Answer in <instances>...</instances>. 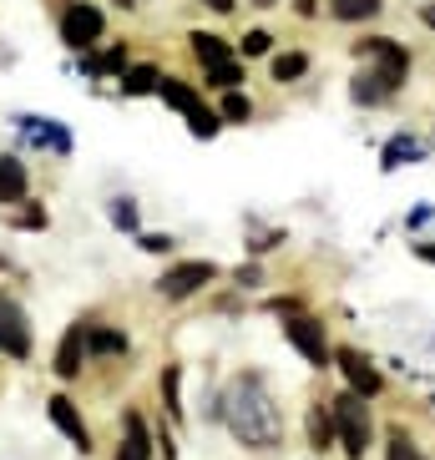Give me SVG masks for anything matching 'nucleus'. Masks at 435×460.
I'll return each instance as SVG.
<instances>
[{"instance_id": "nucleus-1", "label": "nucleus", "mask_w": 435, "mask_h": 460, "mask_svg": "<svg viewBox=\"0 0 435 460\" xmlns=\"http://www.w3.org/2000/svg\"><path fill=\"white\" fill-rule=\"evenodd\" d=\"M223 425L233 430L238 446H253V450H273L284 440V410L273 400L269 379L263 375H233L228 390H223Z\"/></svg>"}, {"instance_id": "nucleus-2", "label": "nucleus", "mask_w": 435, "mask_h": 460, "mask_svg": "<svg viewBox=\"0 0 435 460\" xmlns=\"http://www.w3.org/2000/svg\"><path fill=\"white\" fill-rule=\"evenodd\" d=\"M329 415H334V435H340V446L350 460H365L369 450V400L354 390H340L329 400Z\"/></svg>"}, {"instance_id": "nucleus-3", "label": "nucleus", "mask_w": 435, "mask_h": 460, "mask_svg": "<svg viewBox=\"0 0 435 460\" xmlns=\"http://www.w3.org/2000/svg\"><path fill=\"white\" fill-rule=\"evenodd\" d=\"M157 96H163L173 111H182V122H188V132L198 137V142H213L218 127H223V117H218L213 107H208L203 96L192 92L188 82H177V76H163V86H157Z\"/></svg>"}, {"instance_id": "nucleus-4", "label": "nucleus", "mask_w": 435, "mask_h": 460, "mask_svg": "<svg viewBox=\"0 0 435 460\" xmlns=\"http://www.w3.org/2000/svg\"><path fill=\"white\" fill-rule=\"evenodd\" d=\"M102 31H107V15L96 11L92 0H76V5H67V15H61V41H67L71 51H92V46L102 41Z\"/></svg>"}, {"instance_id": "nucleus-5", "label": "nucleus", "mask_w": 435, "mask_h": 460, "mask_svg": "<svg viewBox=\"0 0 435 460\" xmlns=\"http://www.w3.org/2000/svg\"><path fill=\"white\" fill-rule=\"evenodd\" d=\"M213 279H218L213 258H188V263H173V269L157 279V288H163L167 298H188V294H198L203 284H213Z\"/></svg>"}, {"instance_id": "nucleus-6", "label": "nucleus", "mask_w": 435, "mask_h": 460, "mask_svg": "<svg viewBox=\"0 0 435 460\" xmlns=\"http://www.w3.org/2000/svg\"><path fill=\"white\" fill-rule=\"evenodd\" d=\"M284 339L304 354V359H309L314 369L329 365V339H324V324H319V319H309V314H294V319H284Z\"/></svg>"}, {"instance_id": "nucleus-7", "label": "nucleus", "mask_w": 435, "mask_h": 460, "mask_svg": "<svg viewBox=\"0 0 435 460\" xmlns=\"http://www.w3.org/2000/svg\"><path fill=\"white\" fill-rule=\"evenodd\" d=\"M0 349L11 359H31V324H26V309L15 298L0 294Z\"/></svg>"}, {"instance_id": "nucleus-8", "label": "nucleus", "mask_w": 435, "mask_h": 460, "mask_svg": "<svg viewBox=\"0 0 435 460\" xmlns=\"http://www.w3.org/2000/svg\"><path fill=\"white\" fill-rule=\"evenodd\" d=\"M334 359H340V375H344V385H350L354 394H365V400H369V394H380L385 375L375 369V359H369V354H360V349H340Z\"/></svg>"}, {"instance_id": "nucleus-9", "label": "nucleus", "mask_w": 435, "mask_h": 460, "mask_svg": "<svg viewBox=\"0 0 435 460\" xmlns=\"http://www.w3.org/2000/svg\"><path fill=\"white\" fill-rule=\"evenodd\" d=\"M46 415H51V425H56L61 435H67V440H71L76 450H92V430H86L82 410L71 405L67 394H51V400H46Z\"/></svg>"}, {"instance_id": "nucleus-10", "label": "nucleus", "mask_w": 435, "mask_h": 460, "mask_svg": "<svg viewBox=\"0 0 435 460\" xmlns=\"http://www.w3.org/2000/svg\"><path fill=\"white\" fill-rule=\"evenodd\" d=\"M86 324H71L67 339H61V349H56V375L61 379H76L82 375V359H86Z\"/></svg>"}, {"instance_id": "nucleus-11", "label": "nucleus", "mask_w": 435, "mask_h": 460, "mask_svg": "<svg viewBox=\"0 0 435 460\" xmlns=\"http://www.w3.org/2000/svg\"><path fill=\"white\" fill-rule=\"evenodd\" d=\"M21 132H26L31 142L51 147L56 157H67V152H71V132H67V127H56L51 117H21Z\"/></svg>"}, {"instance_id": "nucleus-12", "label": "nucleus", "mask_w": 435, "mask_h": 460, "mask_svg": "<svg viewBox=\"0 0 435 460\" xmlns=\"http://www.w3.org/2000/svg\"><path fill=\"white\" fill-rule=\"evenodd\" d=\"M425 157V147L415 142L410 132H395L390 142H385V152H380V167L385 172H395V167H405V163H421Z\"/></svg>"}, {"instance_id": "nucleus-13", "label": "nucleus", "mask_w": 435, "mask_h": 460, "mask_svg": "<svg viewBox=\"0 0 435 460\" xmlns=\"http://www.w3.org/2000/svg\"><path fill=\"white\" fill-rule=\"evenodd\" d=\"M192 41V56H198V66H218V61H233V51H228V41L223 36H213V31H192L188 36Z\"/></svg>"}, {"instance_id": "nucleus-14", "label": "nucleus", "mask_w": 435, "mask_h": 460, "mask_svg": "<svg viewBox=\"0 0 435 460\" xmlns=\"http://www.w3.org/2000/svg\"><path fill=\"white\" fill-rule=\"evenodd\" d=\"M31 192V177L15 157H0V203H21Z\"/></svg>"}, {"instance_id": "nucleus-15", "label": "nucleus", "mask_w": 435, "mask_h": 460, "mask_svg": "<svg viewBox=\"0 0 435 460\" xmlns=\"http://www.w3.org/2000/svg\"><path fill=\"white\" fill-rule=\"evenodd\" d=\"M163 86V71L157 66H127L122 71V96H157Z\"/></svg>"}, {"instance_id": "nucleus-16", "label": "nucleus", "mask_w": 435, "mask_h": 460, "mask_svg": "<svg viewBox=\"0 0 435 460\" xmlns=\"http://www.w3.org/2000/svg\"><path fill=\"white\" fill-rule=\"evenodd\" d=\"M86 349H92L96 359H107V354H127V334H122V329L86 324Z\"/></svg>"}, {"instance_id": "nucleus-17", "label": "nucleus", "mask_w": 435, "mask_h": 460, "mask_svg": "<svg viewBox=\"0 0 435 460\" xmlns=\"http://www.w3.org/2000/svg\"><path fill=\"white\" fill-rule=\"evenodd\" d=\"M334 440H340V435H334V415H329V400H319V405L309 410V446H314V450H329Z\"/></svg>"}, {"instance_id": "nucleus-18", "label": "nucleus", "mask_w": 435, "mask_h": 460, "mask_svg": "<svg viewBox=\"0 0 435 460\" xmlns=\"http://www.w3.org/2000/svg\"><path fill=\"white\" fill-rule=\"evenodd\" d=\"M152 440H147V420L142 415H127V440L122 450H117V460H147Z\"/></svg>"}, {"instance_id": "nucleus-19", "label": "nucleus", "mask_w": 435, "mask_h": 460, "mask_svg": "<svg viewBox=\"0 0 435 460\" xmlns=\"http://www.w3.org/2000/svg\"><path fill=\"white\" fill-rule=\"evenodd\" d=\"M350 96H354V107H380V102H390V92L380 86L375 71H360V76L350 82Z\"/></svg>"}, {"instance_id": "nucleus-20", "label": "nucleus", "mask_w": 435, "mask_h": 460, "mask_svg": "<svg viewBox=\"0 0 435 460\" xmlns=\"http://www.w3.org/2000/svg\"><path fill=\"white\" fill-rule=\"evenodd\" d=\"M269 71H273V82L279 86H289V82H299V76H309V56L304 51H279Z\"/></svg>"}, {"instance_id": "nucleus-21", "label": "nucleus", "mask_w": 435, "mask_h": 460, "mask_svg": "<svg viewBox=\"0 0 435 460\" xmlns=\"http://www.w3.org/2000/svg\"><path fill=\"white\" fill-rule=\"evenodd\" d=\"M82 71L86 76H122L127 71V46H111V51H102V56H86Z\"/></svg>"}, {"instance_id": "nucleus-22", "label": "nucleus", "mask_w": 435, "mask_h": 460, "mask_svg": "<svg viewBox=\"0 0 435 460\" xmlns=\"http://www.w3.org/2000/svg\"><path fill=\"white\" fill-rule=\"evenodd\" d=\"M385 11V0H329L334 21H375Z\"/></svg>"}, {"instance_id": "nucleus-23", "label": "nucleus", "mask_w": 435, "mask_h": 460, "mask_svg": "<svg viewBox=\"0 0 435 460\" xmlns=\"http://www.w3.org/2000/svg\"><path fill=\"white\" fill-rule=\"evenodd\" d=\"M218 117H223V122L248 127V122H253V102H248L244 92H223V107H218Z\"/></svg>"}, {"instance_id": "nucleus-24", "label": "nucleus", "mask_w": 435, "mask_h": 460, "mask_svg": "<svg viewBox=\"0 0 435 460\" xmlns=\"http://www.w3.org/2000/svg\"><path fill=\"white\" fill-rule=\"evenodd\" d=\"M203 76H208V86H218V92H238L244 66H238V61H218V66H208Z\"/></svg>"}, {"instance_id": "nucleus-25", "label": "nucleus", "mask_w": 435, "mask_h": 460, "mask_svg": "<svg viewBox=\"0 0 435 460\" xmlns=\"http://www.w3.org/2000/svg\"><path fill=\"white\" fill-rule=\"evenodd\" d=\"M163 405H167V415H182V369L177 365H167L163 369Z\"/></svg>"}, {"instance_id": "nucleus-26", "label": "nucleus", "mask_w": 435, "mask_h": 460, "mask_svg": "<svg viewBox=\"0 0 435 460\" xmlns=\"http://www.w3.org/2000/svg\"><path fill=\"white\" fill-rule=\"evenodd\" d=\"M111 228H122V233H137V228H142V217H137V203H132V198H111Z\"/></svg>"}, {"instance_id": "nucleus-27", "label": "nucleus", "mask_w": 435, "mask_h": 460, "mask_svg": "<svg viewBox=\"0 0 435 460\" xmlns=\"http://www.w3.org/2000/svg\"><path fill=\"white\" fill-rule=\"evenodd\" d=\"M269 46H273L269 31H248L244 41H238V51H244V56H269Z\"/></svg>"}, {"instance_id": "nucleus-28", "label": "nucleus", "mask_w": 435, "mask_h": 460, "mask_svg": "<svg viewBox=\"0 0 435 460\" xmlns=\"http://www.w3.org/2000/svg\"><path fill=\"white\" fill-rule=\"evenodd\" d=\"M385 460H425L421 450L410 446L405 435H390V446H385Z\"/></svg>"}, {"instance_id": "nucleus-29", "label": "nucleus", "mask_w": 435, "mask_h": 460, "mask_svg": "<svg viewBox=\"0 0 435 460\" xmlns=\"http://www.w3.org/2000/svg\"><path fill=\"white\" fill-rule=\"evenodd\" d=\"M137 248H142V253H173V238H167V233H142Z\"/></svg>"}, {"instance_id": "nucleus-30", "label": "nucleus", "mask_w": 435, "mask_h": 460, "mask_svg": "<svg viewBox=\"0 0 435 460\" xmlns=\"http://www.w3.org/2000/svg\"><path fill=\"white\" fill-rule=\"evenodd\" d=\"M233 284H244V288H253V284H259V269H253V263H244V269L233 273Z\"/></svg>"}, {"instance_id": "nucleus-31", "label": "nucleus", "mask_w": 435, "mask_h": 460, "mask_svg": "<svg viewBox=\"0 0 435 460\" xmlns=\"http://www.w3.org/2000/svg\"><path fill=\"white\" fill-rule=\"evenodd\" d=\"M208 11H218V15H233V5H238V0H203Z\"/></svg>"}, {"instance_id": "nucleus-32", "label": "nucleus", "mask_w": 435, "mask_h": 460, "mask_svg": "<svg viewBox=\"0 0 435 460\" xmlns=\"http://www.w3.org/2000/svg\"><path fill=\"white\" fill-rule=\"evenodd\" d=\"M294 11H299L304 21H309V15H319V0H294Z\"/></svg>"}, {"instance_id": "nucleus-33", "label": "nucleus", "mask_w": 435, "mask_h": 460, "mask_svg": "<svg viewBox=\"0 0 435 460\" xmlns=\"http://www.w3.org/2000/svg\"><path fill=\"white\" fill-rule=\"evenodd\" d=\"M415 258H425V263H435V243H415Z\"/></svg>"}, {"instance_id": "nucleus-34", "label": "nucleus", "mask_w": 435, "mask_h": 460, "mask_svg": "<svg viewBox=\"0 0 435 460\" xmlns=\"http://www.w3.org/2000/svg\"><path fill=\"white\" fill-rule=\"evenodd\" d=\"M421 21H425V26L435 31V5H421Z\"/></svg>"}, {"instance_id": "nucleus-35", "label": "nucleus", "mask_w": 435, "mask_h": 460, "mask_svg": "<svg viewBox=\"0 0 435 460\" xmlns=\"http://www.w3.org/2000/svg\"><path fill=\"white\" fill-rule=\"evenodd\" d=\"M253 5H273V0H253Z\"/></svg>"}, {"instance_id": "nucleus-36", "label": "nucleus", "mask_w": 435, "mask_h": 460, "mask_svg": "<svg viewBox=\"0 0 435 460\" xmlns=\"http://www.w3.org/2000/svg\"><path fill=\"white\" fill-rule=\"evenodd\" d=\"M117 5H137V0H117Z\"/></svg>"}]
</instances>
